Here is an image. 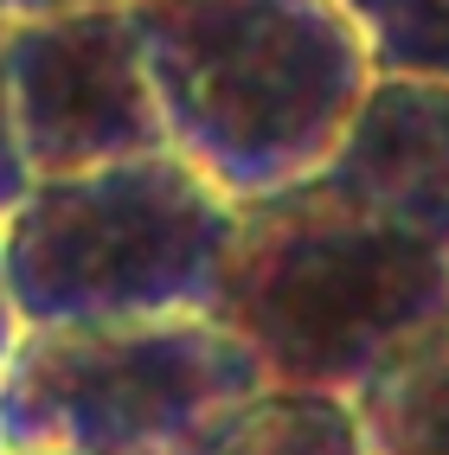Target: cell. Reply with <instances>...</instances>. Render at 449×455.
I'll list each match as a JSON object with an SVG mask.
<instances>
[{"label":"cell","mask_w":449,"mask_h":455,"mask_svg":"<svg viewBox=\"0 0 449 455\" xmlns=\"http://www.w3.org/2000/svg\"><path fill=\"white\" fill-rule=\"evenodd\" d=\"M180 455H366V443H359V417L347 398L269 385Z\"/></svg>","instance_id":"cell-8"},{"label":"cell","mask_w":449,"mask_h":455,"mask_svg":"<svg viewBox=\"0 0 449 455\" xmlns=\"http://www.w3.org/2000/svg\"><path fill=\"white\" fill-rule=\"evenodd\" d=\"M237 244V205L161 148L39 180L0 225L20 327H129L212 315Z\"/></svg>","instance_id":"cell-3"},{"label":"cell","mask_w":449,"mask_h":455,"mask_svg":"<svg viewBox=\"0 0 449 455\" xmlns=\"http://www.w3.org/2000/svg\"><path fill=\"white\" fill-rule=\"evenodd\" d=\"M129 20L167 148L231 205L315 180L379 84L341 0H129Z\"/></svg>","instance_id":"cell-1"},{"label":"cell","mask_w":449,"mask_h":455,"mask_svg":"<svg viewBox=\"0 0 449 455\" xmlns=\"http://www.w3.org/2000/svg\"><path fill=\"white\" fill-rule=\"evenodd\" d=\"M449 308V251L302 180L237 205V244L212 321L257 347L269 385L353 398L385 353Z\"/></svg>","instance_id":"cell-2"},{"label":"cell","mask_w":449,"mask_h":455,"mask_svg":"<svg viewBox=\"0 0 449 455\" xmlns=\"http://www.w3.org/2000/svg\"><path fill=\"white\" fill-rule=\"evenodd\" d=\"M379 77L449 90V0H341Z\"/></svg>","instance_id":"cell-9"},{"label":"cell","mask_w":449,"mask_h":455,"mask_svg":"<svg viewBox=\"0 0 449 455\" xmlns=\"http://www.w3.org/2000/svg\"><path fill=\"white\" fill-rule=\"evenodd\" d=\"M321 180L449 251V90L379 77Z\"/></svg>","instance_id":"cell-6"},{"label":"cell","mask_w":449,"mask_h":455,"mask_svg":"<svg viewBox=\"0 0 449 455\" xmlns=\"http://www.w3.org/2000/svg\"><path fill=\"white\" fill-rule=\"evenodd\" d=\"M0 455H7V436H0Z\"/></svg>","instance_id":"cell-13"},{"label":"cell","mask_w":449,"mask_h":455,"mask_svg":"<svg viewBox=\"0 0 449 455\" xmlns=\"http://www.w3.org/2000/svg\"><path fill=\"white\" fill-rule=\"evenodd\" d=\"M347 404L366 455H449V308L405 333Z\"/></svg>","instance_id":"cell-7"},{"label":"cell","mask_w":449,"mask_h":455,"mask_svg":"<svg viewBox=\"0 0 449 455\" xmlns=\"http://www.w3.org/2000/svg\"><path fill=\"white\" fill-rule=\"evenodd\" d=\"M257 391V347L212 315L26 327L0 372V436L20 455H180Z\"/></svg>","instance_id":"cell-4"},{"label":"cell","mask_w":449,"mask_h":455,"mask_svg":"<svg viewBox=\"0 0 449 455\" xmlns=\"http://www.w3.org/2000/svg\"><path fill=\"white\" fill-rule=\"evenodd\" d=\"M7 455H20V449H7Z\"/></svg>","instance_id":"cell-14"},{"label":"cell","mask_w":449,"mask_h":455,"mask_svg":"<svg viewBox=\"0 0 449 455\" xmlns=\"http://www.w3.org/2000/svg\"><path fill=\"white\" fill-rule=\"evenodd\" d=\"M77 7H116V0H0V20H52V13H77Z\"/></svg>","instance_id":"cell-11"},{"label":"cell","mask_w":449,"mask_h":455,"mask_svg":"<svg viewBox=\"0 0 449 455\" xmlns=\"http://www.w3.org/2000/svg\"><path fill=\"white\" fill-rule=\"evenodd\" d=\"M26 327H20V308H13V289H7V263H0V372H7V359L20 353Z\"/></svg>","instance_id":"cell-12"},{"label":"cell","mask_w":449,"mask_h":455,"mask_svg":"<svg viewBox=\"0 0 449 455\" xmlns=\"http://www.w3.org/2000/svg\"><path fill=\"white\" fill-rule=\"evenodd\" d=\"M39 187L33 161L20 148V129H13V90H7V20H0V225L26 205V193Z\"/></svg>","instance_id":"cell-10"},{"label":"cell","mask_w":449,"mask_h":455,"mask_svg":"<svg viewBox=\"0 0 449 455\" xmlns=\"http://www.w3.org/2000/svg\"><path fill=\"white\" fill-rule=\"evenodd\" d=\"M7 90L20 148L39 180L167 148L129 0L7 26Z\"/></svg>","instance_id":"cell-5"}]
</instances>
